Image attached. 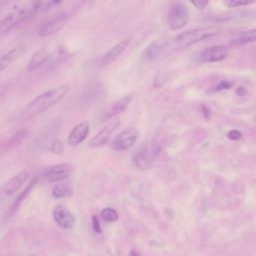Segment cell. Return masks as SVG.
Wrapping results in <instances>:
<instances>
[{
    "label": "cell",
    "instance_id": "6da1fadb",
    "mask_svg": "<svg viewBox=\"0 0 256 256\" xmlns=\"http://www.w3.org/2000/svg\"><path fill=\"white\" fill-rule=\"evenodd\" d=\"M69 85L62 84L51 88L34 98L22 111L24 119H31L57 104L68 92Z\"/></svg>",
    "mask_w": 256,
    "mask_h": 256
},
{
    "label": "cell",
    "instance_id": "7a4b0ae2",
    "mask_svg": "<svg viewBox=\"0 0 256 256\" xmlns=\"http://www.w3.org/2000/svg\"><path fill=\"white\" fill-rule=\"evenodd\" d=\"M46 11V2H30L14 9L0 20V36L31 18L34 14Z\"/></svg>",
    "mask_w": 256,
    "mask_h": 256
},
{
    "label": "cell",
    "instance_id": "3957f363",
    "mask_svg": "<svg viewBox=\"0 0 256 256\" xmlns=\"http://www.w3.org/2000/svg\"><path fill=\"white\" fill-rule=\"evenodd\" d=\"M219 29L215 26H206L195 28L192 30H187L176 37V43L179 47H187L203 41L205 39H209L215 36L218 33Z\"/></svg>",
    "mask_w": 256,
    "mask_h": 256
},
{
    "label": "cell",
    "instance_id": "277c9868",
    "mask_svg": "<svg viewBox=\"0 0 256 256\" xmlns=\"http://www.w3.org/2000/svg\"><path fill=\"white\" fill-rule=\"evenodd\" d=\"M189 20V12L182 2H173L168 11V26L171 30L177 31L184 28Z\"/></svg>",
    "mask_w": 256,
    "mask_h": 256
},
{
    "label": "cell",
    "instance_id": "5b68a950",
    "mask_svg": "<svg viewBox=\"0 0 256 256\" xmlns=\"http://www.w3.org/2000/svg\"><path fill=\"white\" fill-rule=\"evenodd\" d=\"M157 150L153 145H143L133 154L132 162L136 168L140 170H147L152 165Z\"/></svg>",
    "mask_w": 256,
    "mask_h": 256
},
{
    "label": "cell",
    "instance_id": "8992f818",
    "mask_svg": "<svg viewBox=\"0 0 256 256\" xmlns=\"http://www.w3.org/2000/svg\"><path fill=\"white\" fill-rule=\"evenodd\" d=\"M69 16L66 13H59L48 20H46L38 29L39 36H49L52 35L59 30H61L68 21Z\"/></svg>",
    "mask_w": 256,
    "mask_h": 256
},
{
    "label": "cell",
    "instance_id": "52a82bcc",
    "mask_svg": "<svg viewBox=\"0 0 256 256\" xmlns=\"http://www.w3.org/2000/svg\"><path fill=\"white\" fill-rule=\"evenodd\" d=\"M139 132L134 127H130L120 132L112 141V148L117 151H122L130 148L138 139Z\"/></svg>",
    "mask_w": 256,
    "mask_h": 256
},
{
    "label": "cell",
    "instance_id": "ba28073f",
    "mask_svg": "<svg viewBox=\"0 0 256 256\" xmlns=\"http://www.w3.org/2000/svg\"><path fill=\"white\" fill-rule=\"evenodd\" d=\"M228 56V49L222 45H213L204 48L199 53V60L205 63L220 62Z\"/></svg>",
    "mask_w": 256,
    "mask_h": 256
},
{
    "label": "cell",
    "instance_id": "9c48e42d",
    "mask_svg": "<svg viewBox=\"0 0 256 256\" xmlns=\"http://www.w3.org/2000/svg\"><path fill=\"white\" fill-rule=\"evenodd\" d=\"M72 173V166L68 163H60L49 167L45 173L44 177L49 182H60L67 179Z\"/></svg>",
    "mask_w": 256,
    "mask_h": 256
},
{
    "label": "cell",
    "instance_id": "30bf717a",
    "mask_svg": "<svg viewBox=\"0 0 256 256\" xmlns=\"http://www.w3.org/2000/svg\"><path fill=\"white\" fill-rule=\"evenodd\" d=\"M120 125V120H112L109 123H107L95 136L91 138V140L88 143L89 147H99L107 143L109 140L111 134L117 129V127Z\"/></svg>",
    "mask_w": 256,
    "mask_h": 256
},
{
    "label": "cell",
    "instance_id": "8fae6325",
    "mask_svg": "<svg viewBox=\"0 0 256 256\" xmlns=\"http://www.w3.org/2000/svg\"><path fill=\"white\" fill-rule=\"evenodd\" d=\"M54 221L63 229H71L75 225L74 215L63 205H57L52 212Z\"/></svg>",
    "mask_w": 256,
    "mask_h": 256
},
{
    "label": "cell",
    "instance_id": "7c38bea8",
    "mask_svg": "<svg viewBox=\"0 0 256 256\" xmlns=\"http://www.w3.org/2000/svg\"><path fill=\"white\" fill-rule=\"evenodd\" d=\"M89 128L90 126L87 121H82L75 125L67 137V143L70 146H77L82 143L88 136Z\"/></svg>",
    "mask_w": 256,
    "mask_h": 256
},
{
    "label": "cell",
    "instance_id": "4fadbf2b",
    "mask_svg": "<svg viewBox=\"0 0 256 256\" xmlns=\"http://www.w3.org/2000/svg\"><path fill=\"white\" fill-rule=\"evenodd\" d=\"M28 176H29V174L25 170L15 174L4 184V186L2 188L3 194L6 196H10V195L16 193L20 189V187L26 182V180L28 179Z\"/></svg>",
    "mask_w": 256,
    "mask_h": 256
},
{
    "label": "cell",
    "instance_id": "5bb4252c",
    "mask_svg": "<svg viewBox=\"0 0 256 256\" xmlns=\"http://www.w3.org/2000/svg\"><path fill=\"white\" fill-rule=\"evenodd\" d=\"M129 43H130V39H125V40H122L119 43L115 44L104 55L101 56L100 61H99L100 66H106V65L110 64L111 62L115 61L123 53V51L127 48Z\"/></svg>",
    "mask_w": 256,
    "mask_h": 256
},
{
    "label": "cell",
    "instance_id": "9a60e30c",
    "mask_svg": "<svg viewBox=\"0 0 256 256\" xmlns=\"http://www.w3.org/2000/svg\"><path fill=\"white\" fill-rule=\"evenodd\" d=\"M130 101H131V96H126V97H123L120 100L112 103L110 106H108L102 112V115H101L100 119L101 120H107V119H110V118L114 117L115 115L121 113L122 111H124L127 108Z\"/></svg>",
    "mask_w": 256,
    "mask_h": 256
},
{
    "label": "cell",
    "instance_id": "2e32d148",
    "mask_svg": "<svg viewBox=\"0 0 256 256\" xmlns=\"http://www.w3.org/2000/svg\"><path fill=\"white\" fill-rule=\"evenodd\" d=\"M25 50V45L20 44L0 56V73L5 70L12 62H14Z\"/></svg>",
    "mask_w": 256,
    "mask_h": 256
},
{
    "label": "cell",
    "instance_id": "e0dca14e",
    "mask_svg": "<svg viewBox=\"0 0 256 256\" xmlns=\"http://www.w3.org/2000/svg\"><path fill=\"white\" fill-rule=\"evenodd\" d=\"M50 58V54L46 49L38 50L33 54L29 62L27 63V70L28 71H34L41 67L43 64H45L48 59Z\"/></svg>",
    "mask_w": 256,
    "mask_h": 256
},
{
    "label": "cell",
    "instance_id": "ac0fdd59",
    "mask_svg": "<svg viewBox=\"0 0 256 256\" xmlns=\"http://www.w3.org/2000/svg\"><path fill=\"white\" fill-rule=\"evenodd\" d=\"M256 36V30L255 29H250L246 31H241L237 33L234 37H232L230 44L233 46H240L244 45L250 42H253L255 40Z\"/></svg>",
    "mask_w": 256,
    "mask_h": 256
},
{
    "label": "cell",
    "instance_id": "d6986e66",
    "mask_svg": "<svg viewBox=\"0 0 256 256\" xmlns=\"http://www.w3.org/2000/svg\"><path fill=\"white\" fill-rule=\"evenodd\" d=\"M162 49H163V44L161 43V41L156 40L153 43H150L146 47V49L143 51V54H142L143 58L146 60H152L160 54Z\"/></svg>",
    "mask_w": 256,
    "mask_h": 256
},
{
    "label": "cell",
    "instance_id": "ffe728a7",
    "mask_svg": "<svg viewBox=\"0 0 256 256\" xmlns=\"http://www.w3.org/2000/svg\"><path fill=\"white\" fill-rule=\"evenodd\" d=\"M72 193V189L69 184L67 183H61L56 184L52 189V195L55 198H62L69 196Z\"/></svg>",
    "mask_w": 256,
    "mask_h": 256
},
{
    "label": "cell",
    "instance_id": "44dd1931",
    "mask_svg": "<svg viewBox=\"0 0 256 256\" xmlns=\"http://www.w3.org/2000/svg\"><path fill=\"white\" fill-rule=\"evenodd\" d=\"M101 218L106 222H113L118 219V213L113 208H104L101 211Z\"/></svg>",
    "mask_w": 256,
    "mask_h": 256
},
{
    "label": "cell",
    "instance_id": "7402d4cb",
    "mask_svg": "<svg viewBox=\"0 0 256 256\" xmlns=\"http://www.w3.org/2000/svg\"><path fill=\"white\" fill-rule=\"evenodd\" d=\"M26 136V131L25 130H20L18 131L15 135L12 136V138L10 139L9 141V144L10 146H15V145H18Z\"/></svg>",
    "mask_w": 256,
    "mask_h": 256
},
{
    "label": "cell",
    "instance_id": "603a6c76",
    "mask_svg": "<svg viewBox=\"0 0 256 256\" xmlns=\"http://www.w3.org/2000/svg\"><path fill=\"white\" fill-rule=\"evenodd\" d=\"M252 1H247V0H227L224 2L225 5L228 7H239V6H244L248 4H252Z\"/></svg>",
    "mask_w": 256,
    "mask_h": 256
},
{
    "label": "cell",
    "instance_id": "cb8c5ba5",
    "mask_svg": "<svg viewBox=\"0 0 256 256\" xmlns=\"http://www.w3.org/2000/svg\"><path fill=\"white\" fill-rule=\"evenodd\" d=\"M64 149V146H63V143L61 141H58L56 140L53 144H52V147H51V150L53 153H56V154H60Z\"/></svg>",
    "mask_w": 256,
    "mask_h": 256
},
{
    "label": "cell",
    "instance_id": "d4e9b609",
    "mask_svg": "<svg viewBox=\"0 0 256 256\" xmlns=\"http://www.w3.org/2000/svg\"><path fill=\"white\" fill-rule=\"evenodd\" d=\"M241 136H242V133L238 130H230L227 133V137L231 140H238L241 138Z\"/></svg>",
    "mask_w": 256,
    "mask_h": 256
},
{
    "label": "cell",
    "instance_id": "484cf974",
    "mask_svg": "<svg viewBox=\"0 0 256 256\" xmlns=\"http://www.w3.org/2000/svg\"><path fill=\"white\" fill-rule=\"evenodd\" d=\"M192 4L198 8V9H205L206 6L208 5V1L206 0H198V1H193Z\"/></svg>",
    "mask_w": 256,
    "mask_h": 256
},
{
    "label": "cell",
    "instance_id": "4316f807",
    "mask_svg": "<svg viewBox=\"0 0 256 256\" xmlns=\"http://www.w3.org/2000/svg\"><path fill=\"white\" fill-rule=\"evenodd\" d=\"M92 225H93V229H94L96 232H101L100 224H99V221H98V219H97L96 216H93V217H92Z\"/></svg>",
    "mask_w": 256,
    "mask_h": 256
},
{
    "label": "cell",
    "instance_id": "83f0119b",
    "mask_svg": "<svg viewBox=\"0 0 256 256\" xmlns=\"http://www.w3.org/2000/svg\"><path fill=\"white\" fill-rule=\"evenodd\" d=\"M230 83L228 82H221L220 85L217 87V90H220V89H226V88H229L230 87Z\"/></svg>",
    "mask_w": 256,
    "mask_h": 256
},
{
    "label": "cell",
    "instance_id": "f1b7e54d",
    "mask_svg": "<svg viewBox=\"0 0 256 256\" xmlns=\"http://www.w3.org/2000/svg\"><path fill=\"white\" fill-rule=\"evenodd\" d=\"M129 256H140V255H139L137 252H135V251H131Z\"/></svg>",
    "mask_w": 256,
    "mask_h": 256
}]
</instances>
